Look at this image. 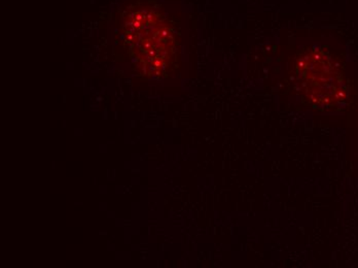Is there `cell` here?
I'll list each match as a JSON object with an SVG mask.
<instances>
[{
	"instance_id": "obj_1",
	"label": "cell",
	"mask_w": 358,
	"mask_h": 268,
	"mask_svg": "<svg viewBox=\"0 0 358 268\" xmlns=\"http://www.w3.org/2000/svg\"><path fill=\"white\" fill-rule=\"evenodd\" d=\"M129 51L148 69L165 71L178 45V31L167 10L157 0H127L117 15Z\"/></svg>"
},
{
	"instance_id": "obj_2",
	"label": "cell",
	"mask_w": 358,
	"mask_h": 268,
	"mask_svg": "<svg viewBox=\"0 0 358 268\" xmlns=\"http://www.w3.org/2000/svg\"><path fill=\"white\" fill-rule=\"evenodd\" d=\"M294 78L299 92L314 106L331 101L339 91V73L324 52H303L296 60Z\"/></svg>"
}]
</instances>
